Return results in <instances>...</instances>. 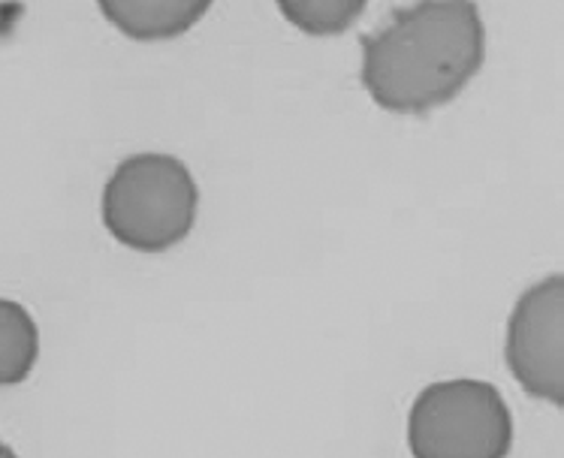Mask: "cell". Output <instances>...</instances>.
I'll list each match as a JSON object with an SVG mask.
<instances>
[{
	"label": "cell",
	"instance_id": "4",
	"mask_svg": "<svg viewBox=\"0 0 564 458\" xmlns=\"http://www.w3.org/2000/svg\"><path fill=\"white\" fill-rule=\"evenodd\" d=\"M564 277H543L513 305L507 323V368L522 390L564 407Z\"/></svg>",
	"mask_w": 564,
	"mask_h": 458
},
{
	"label": "cell",
	"instance_id": "8",
	"mask_svg": "<svg viewBox=\"0 0 564 458\" xmlns=\"http://www.w3.org/2000/svg\"><path fill=\"white\" fill-rule=\"evenodd\" d=\"M0 458H19V456L12 452V447H7V444L0 440Z\"/></svg>",
	"mask_w": 564,
	"mask_h": 458
},
{
	"label": "cell",
	"instance_id": "6",
	"mask_svg": "<svg viewBox=\"0 0 564 458\" xmlns=\"http://www.w3.org/2000/svg\"><path fill=\"white\" fill-rule=\"evenodd\" d=\"M40 329L24 305L0 298V386H19L34 371Z\"/></svg>",
	"mask_w": 564,
	"mask_h": 458
},
{
	"label": "cell",
	"instance_id": "3",
	"mask_svg": "<svg viewBox=\"0 0 564 458\" xmlns=\"http://www.w3.org/2000/svg\"><path fill=\"white\" fill-rule=\"evenodd\" d=\"M414 458H507L513 416L505 395L484 380H444L420 392L408 413Z\"/></svg>",
	"mask_w": 564,
	"mask_h": 458
},
{
	"label": "cell",
	"instance_id": "1",
	"mask_svg": "<svg viewBox=\"0 0 564 458\" xmlns=\"http://www.w3.org/2000/svg\"><path fill=\"white\" fill-rule=\"evenodd\" d=\"M486 28L474 3L395 7L362 36L359 79L371 100L399 115H423L459 97L480 73Z\"/></svg>",
	"mask_w": 564,
	"mask_h": 458
},
{
	"label": "cell",
	"instance_id": "7",
	"mask_svg": "<svg viewBox=\"0 0 564 458\" xmlns=\"http://www.w3.org/2000/svg\"><path fill=\"white\" fill-rule=\"evenodd\" d=\"M281 15L290 24H296L300 31L314 36L341 34L345 28L357 22L366 12L362 0H281L278 3Z\"/></svg>",
	"mask_w": 564,
	"mask_h": 458
},
{
	"label": "cell",
	"instance_id": "5",
	"mask_svg": "<svg viewBox=\"0 0 564 458\" xmlns=\"http://www.w3.org/2000/svg\"><path fill=\"white\" fill-rule=\"evenodd\" d=\"M100 12L133 40H170L208 12L206 0H100Z\"/></svg>",
	"mask_w": 564,
	"mask_h": 458
},
{
	"label": "cell",
	"instance_id": "2",
	"mask_svg": "<svg viewBox=\"0 0 564 458\" xmlns=\"http://www.w3.org/2000/svg\"><path fill=\"white\" fill-rule=\"evenodd\" d=\"M199 190L191 170L173 154H133L104 187V227L124 248L161 253L191 236Z\"/></svg>",
	"mask_w": 564,
	"mask_h": 458
}]
</instances>
